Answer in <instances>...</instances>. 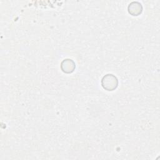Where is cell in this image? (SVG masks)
Returning a JSON list of instances; mask_svg holds the SVG:
<instances>
[{
	"mask_svg": "<svg viewBox=\"0 0 160 160\" xmlns=\"http://www.w3.org/2000/svg\"><path fill=\"white\" fill-rule=\"evenodd\" d=\"M102 84L104 89H106L108 91H112L116 88L118 81L115 76L112 74H108L103 78Z\"/></svg>",
	"mask_w": 160,
	"mask_h": 160,
	"instance_id": "1",
	"label": "cell"
}]
</instances>
